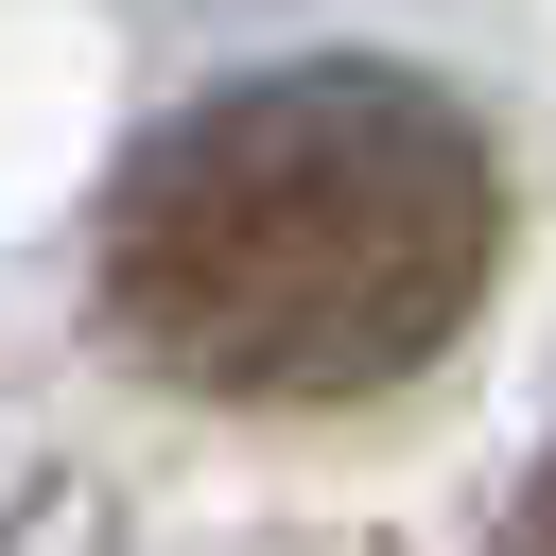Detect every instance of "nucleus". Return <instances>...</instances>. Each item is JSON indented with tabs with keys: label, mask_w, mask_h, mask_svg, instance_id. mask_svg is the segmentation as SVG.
Returning a JSON list of instances; mask_svg holds the SVG:
<instances>
[{
	"label": "nucleus",
	"mask_w": 556,
	"mask_h": 556,
	"mask_svg": "<svg viewBox=\"0 0 556 556\" xmlns=\"http://www.w3.org/2000/svg\"><path fill=\"white\" fill-rule=\"evenodd\" d=\"M504 261V174L452 87L313 52L156 122L104 191V330L191 400H382Z\"/></svg>",
	"instance_id": "nucleus-1"
},
{
	"label": "nucleus",
	"mask_w": 556,
	"mask_h": 556,
	"mask_svg": "<svg viewBox=\"0 0 556 556\" xmlns=\"http://www.w3.org/2000/svg\"><path fill=\"white\" fill-rule=\"evenodd\" d=\"M486 556H556V452H539V486L504 504V539H486Z\"/></svg>",
	"instance_id": "nucleus-2"
}]
</instances>
